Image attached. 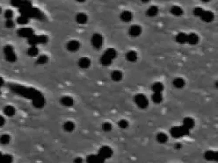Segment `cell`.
<instances>
[{"label": "cell", "mask_w": 218, "mask_h": 163, "mask_svg": "<svg viewBox=\"0 0 218 163\" xmlns=\"http://www.w3.org/2000/svg\"><path fill=\"white\" fill-rule=\"evenodd\" d=\"M117 56V52L114 48H108L106 49L104 54H102L100 58V63L102 66H109L111 65L114 59H115Z\"/></svg>", "instance_id": "cell-1"}, {"label": "cell", "mask_w": 218, "mask_h": 163, "mask_svg": "<svg viewBox=\"0 0 218 163\" xmlns=\"http://www.w3.org/2000/svg\"><path fill=\"white\" fill-rule=\"evenodd\" d=\"M171 135L172 138L174 139H179V138H182V137H185L187 135L189 134L190 133V130H188L187 128H186L185 126L181 125V126H173L171 131Z\"/></svg>", "instance_id": "cell-2"}, {"label": "cell", "mask_w": 218, "mask_h": 163, "mask_svg": "<svg viewBox=\"0 0 218 163\" xmlns=\"http://www.w3.org/2000/svg\"><path fill=\"white\" fill-rule=\"evenodd\" d=\"M21 12H23L25 17H26V18H28V17H33V18H36V19L43 18V14L42 13L41 11H39L38 9H35V8H32L31 6L22 8Z\"/></svg>", "instance_id": "cell-3"}, {"label": "cell", "mask_w": 218, "mask_h": 163, "mask_svg": "<svg viewBox=\"0 0 218 163\" xmlns=\"http://www.w3.org/2000/svg\"><path fill=\"white\" fill-rule=\"evenodd\" d=\"M135 103L141 109H146L149 105V101L144 94H137L135 96Z\"/></svg>", "instance_id": "cell-4"}, {"label": "cell", "mask_w": 218, "mask_h": 163, "mask_svg": "<svg viewBox=\"0 0 218 163\" xmlns=\"http://www.w3.org/2000/svg\"><path fill=\"white\" fill-rule=\"evenodd\" d=\"M113 153L114 152H113V150H112V148L110 146H101L99 148L98 154L106 161V159H109V158L112 157Z\"/></svg>", "instance_id": "cell-5"}, {"label": "cell", "mask_w": 218, "mask_h": 163, "mask_svg": "<svg viewBox=\"0 0 218 163\" xmlns=\"http://www.w3.org/2000/svg\"><path fill=\"white\" fill-rule=\"evenodd\" d=\"M92 45L96 49L101 48L103 45V37L100 33H94L92 37Z\"/></svg>", "instance_id": "cell-6"}, {"label": "cell", "mask_w": 218, "mask_h": 163, "mask_svg": "<svg viewBox=\"0 0 218 163\" xmlns=\"http://www.w3.org/2000/svg\"><path fill=\"white\" fill-rule=\"evenodd\" d=\"M128 33L131 37H138L142 33V27L138 25H133L130 26Z\"/></svg>", "instance_id": "cell-7"}, {"label": "cell", "mask_w": 218, "mask_h": 163, "mask_svg": "<svg viewBox=\"0 0 218 163\" xmlns=\"http://www.w3.org/2000/svg\"><path fill=\"white\" fill-rule=\"evenodd\" d=\"M31 44H38V43H46L48 41V37L44 36V35H41V36H31L30 40H29Z\"/></svg>", "instance_id": "cell-8"}, {"label": "cell", "mask_w": 218, "mask_h": 163, "mask_svg": "<svg viewBox=\"0 0 218 163\" xmlns=\"http://www.w3.org/2000/svg\"><path fill=\"white\" fill-rule=\"evenodd\" d=\"M105 162L98 154H90L86 158V163H105Z\"/></svg>", "instance_id": "cell-9"}, {"label": "cell", "mask_w": 218, "mask_h": 163, "mask_svg": "<svg viewBox=\"0 0 218 163\" xmlns=\"http://www.w3.org/2000/svg\"><path fill=\"white\" fill-rule=\"evenodd\" d=\"M201 19L207 23L212 22L214 20V13L210 11H204L202 15L201 16Z\"/></svg>", "instance_id": "cell-10"}, {"label": "cell", "mask_w": 218, "mask_h": 163, "mask_svg": "<svg viewBox=\"0 0 218 163\" xmlns=\"http://www.w3.org/2000/svg\"><path fill=\"white\" fill-rule=\"evenodd\" d=\"M204 158L209 162H217L218 158L217 152L216 151H207L204 154Z\"/></svg>", "instance_id": "cell-11"}, {"label": "cell", "mask_w": 218, "mask_h": 163, "mask_svg": "<svg viewBox=\"0 0 218 163\" xmlns=\"http://www.w3.org/2000/svg\"><path fill=\"white\" fill-rule=\"evenodd\" d=\"M80 47V43L77 41H70L67 43V49L70 52H76L79 49Z\"/></svg>", "instance_id": "cell-12"}, {"label": "cell", "mask_w": 218, "mask_h": 163, "mask_svg": "<svg viewBox=\"0 0 218 163\" xmlns=\"http://www.w3.org/2000/svg\"><path fill=\"white\" fill-rule=\"evenodd\" d=\"M194 125H195V122L194 120L190 117H187L183 119V126H185L186 128H187L188 130H191L194 127Z\"/></svg>", "instance_id": "cell-13"}, {"label": "cell", "mask_w": 218, "mask_h": 163, "mask_svg": "<svg viewBox=\"0 0 218 163\" xmlns=\"http://www.w3.org/2000/svg\"><path fill=\"white\" fill-rule=\"evenodd\" d=\"M78 66L81 69H88L91 66V60L87 57H82L78 61Z\"/></svg>", "instance_id": "cell-14"}, {"label": "cell", "mask_w": 218, "mask_h": 163, "mask_svg": "<svg viewBox=\"0 0 218 163\" xmlns=\"http://www.w3.org/2000/svg\"><path fill=\"white\" fill-rule=\"evenodd\" d=\"M76 21L80 25H84V24L87 23L88 21V17L85 13L84 12H79L76 15Z\"/></svg>", "instance_id": "cell-15"}, {"label": "cell", "mask_w": 218, "mask_h": 163, "mask_svg": "<svg viewBox=\"0 0 218 163\" xmlns=\"http://www.w3.org/2000/svg\"><path fill=\"white\" fill-rule=\"evenodd\" d=\"M61 104L63 105V106H66V107H71L74 104V100L71 96H64L61 98Z\"/></svg>", "instance_id": "cell-16"}, {"label": "cell", "mask_w": 218, "mask_h": 163, "mask_svg": "<svg viewBox=\"0 0 218 163\" xmlns=\"http://www.w3.org/2000/svg\"><path fill=\"white\" fill-rule=\"evenodd\" d=\"M199 42V36L194 33H191L189 34H187V43L190 44V45H196Z\"/></svg>", "instance_id": "cell-17"}, {"label": "cell", "mask_w": 218, "mask_h": 163, "mask_svg": "<svg viewBox=\"0 0 218 163\" xmlns=\"http://www.w3.org/2000/svg\"><path fill=\"white\" fill-rule=\"evenodd\" d=\"M133 19V14L129 11H124L121 14V20L123 22H130Z\"/></svg>", "instance_id": "cell-18"}, {"label": "cell", "mask_w": 218, "mask_h": 163, "mask_svg": "<svg viewBox=\"0 0 218 163\" xmlns=\"http://www.w3.org/2000/svg\"><path fill=\"white\" fill-rule=\"evenodd\" d=\"M171 13L172 15H174V16L179 17V16L183 15L184 11H183V9H182L180 6H179V5H173V6H171Z\"/></svg>", "instance_id": "cell-19"}, {"label": "cell", "mask_w": 218, "mask_h": 163, "mask_svg": "<svg viewBox=\"0 0 218 163\" xmlns=\"http://www.w3.org/2000/svg\"><path fill=\"white\" fill-rule=\"evenodd\" d=\"M151 89H152V91L153 93H161L163 91H164V85L162 83H154L151 86Z\"/></svg>", "instance_id": "cell-20"}, {"label": "cell", "mask_w": 218, "mask_h": 163, "mask_svg": "<svg viewBox=\"0 0 218 163\" xmlns=\"http://www.w3.org/2000/svg\"><path fill=\"white\" fill-rule=\"evenodd\" d=\"M158 12H159L158 7H157V6L153 5V6H150V7H149V8L147 10V12H146V15H147V16H149V17H155V16H157V15Z\"/></svg>", "instance_id": "cell-21"}, {"label": "cell", "mask_w": 218, "mask_h": 163, "mask_svg": "<svg viewBox=\"0 0 218 163\" xmlns=\"http://www.w3.org/2000/svg\"><path fill=\"white\" fill-rule=\"evenodd\" d=\"M187 34H186L185 33H179L176 36V41L179 44H185L187 43Z\"/></svg>", "instance_id": "cell-22"}, {"label": "cell", "mask_w": 218, "mask_h": 163, "mask_svg": "<svg viewBox=\"0 0 218 163\" xmlns=\"http://www.w3.org/2000/svg\"><path fill=\"white\" fill-rule=\"evenodd\" d=\"M137 53L136 52V51H129V52H128L127 53V54H126V58H127V60L128 61V62H136V60H137Z\"/></svg>", "instance_id": "cell-23"}, {"label": "cell", "mask_w": 218, "mask_h": 163, "mask_svg": "<svg viewBox=\"0 0 218 163\" xmlns=\"http://www.w3.org/2000/svg\"><path fill=\"white\" fill-rule=\"evenodd\" d=\"M173 86L177 89H181L185 86V80L180 78V77H178V78H175L173 80Z\"/></svg>", "instance_id": "cell-24"}, {"label": "cell", "mask_w": 218, "mask_h": 163, "mask_svg": "<svg viewBox=\"0 0 218 163\" xmlns=\"http://www.w3.org/2000/svg\"><path fill=\"white\" fill-rule=\"evenodd\" d=\"M19 33L24 37H31L34 33V31L30 28H23L19 31Z\"/></svg>", "instance_id": "cell-25"}, {"label": "cell", "mask_w": 218, "mask_h": 163, "mask_svg": "<svg viewBox=\"0 0 218 163\" xmlns=\"http://www.w3.org/2000/svg\"><path fill=\"white\" fill-rule=\"evenodd\" d=\"M157 140L158 143L160 144H165L167 142L168 140V136L165 133H159L157 135Z\"/></svg>", "instance_id": "cell-26"}, {"label": "cell", "mask_w": 218, "mask_h": 163, "mask_svg": "<svg viewBox=\"0 0 218 163\" xmlns=\"http://www.w3.org/2000/svg\"><path fill=\"white\" fill-rule=\"evenodd\" d=\"M63 129L66 132H68V133H71L75 129V124L73 123L72 121H67L63 125Z\"/></svg>", "instance_id": "cell-27"}, {"label": "cell", "mask_w": 218, "mask_h": 163, "mask_svg": "<svg viewBox=\"0 0 218 163\" xmlns=\"http://www.w3.org/2000/svg\"><path fill=\"white\" fill-rule=\"evenodd\" d=\"M111 78L114 81H116V82L121 81V79H122V73H121V71H119V70H114L111 74Z\"/></svg>", "instance_id": "cell-28"}, {"label": "cell", "mask_w": 218, "mask_h": 163, "mask_svg": "<svg viewBox=\"0 0 218 163\" xmlns=\"http://www.w3.org/2000/svg\"><path fill=\"white\" fill-rule=\"evenodd\" d=\"M163 100V96L161 93H153L152 95V101L156 104H160Z\"/></svg>", "instance_id": "cell-29"}, {"label": "cell", "mask_w": 218, "mask_h": 163, "mask_svg": "<svg viewBox=\"0 0 218 163\" xmlns=\"http://www.w3.org/2000/svg\"><path fill=\"white\" fill-rule=\"evenodd\" d=\"M102 129H103L104 132L109 133V132H111V130H112V125H111L109 122H105V123H103V125H102Z\"/></svg>", "instance_id": "cell-30"}, {"label": "cell", "mask_w": 218, "mask_h": 163, "mask_svg": "<svg viewBox=\"0 0 218 163\" xmlns=\"http://www.w3.org/2000/svg\"><path fill=\"white\" fill-rule=\"evenodd\" d=\"M203 12H204V10H203L201 7H195V8L194 9V11H193L194 16H196V17H200V18H201V16L202 15Z\"/></svg>", "instance_id": "cell-31"}, {"label": "cell", "mask_w": 218, "mask_h": 163, "mask_svg": "<svg viewBox=\"0 0 218 163\" xmlns=\"http://www.w3.org/2000/svg\"><path fill=\"white\" fill-rule=\"evenodd\" d=\"M118 125L121 129H126V128L128 127V122L127 120H125V119H121L118 122Z\"/></svg>", "instance_id": "cell-32"}, {"label": "cell", "mask_w": 218, "mask_h": 163, "mask_svg": "<svg viewBox=\"0 0 218 163\" xmlns=\"http://www.w3.org/2000/svg\"><path fill=\"white\" fill-rule=\"evenodd\" d=\"M27 18L26 17H25V16H23V17H20V18H19L18 19V22L19 23H20V24H26V23H27Z\"/></svg>", "instance_id": "cell-33"}, {"label": "cell", "mask_w": 218, "mask_h": 163, "mask_svg": "<svg viewBox=\"0 0 218 163\" xmlns=\"http://www.w3.org/2000/svg\"><path fill=\"white\" fill-rule=\"evenodd\" d=\"M48 62V57L45 55H42L40 59H39V62L40 63H46Z\"/></svg>", "instance_id": "cell-34"}, {"label": "cell", "mask_w": 218, "mask_h": 163, "mask_svg": "<svg viewBox=\"0 0 218 163\" xmlns=\"http://www.w3.org/2000/svg\"><path fill=\"white\" fill-rule=\"evenodd\" d=\"M5 17H6L7 19L12 18V12L11 11H7V12H6V13H5Z\"/></svg>", "instance_id": "cell-35"}, {"label": "cell", "mask_w": 218, "mask_h": 163, "mask_svg": "<svg viewBox=\"0 0 218 163\" xmlns=\"http://www.w3.org/2000/svg\"><path fill=\"white\" fill-rule=\"evenodd\" d=\"M74 163H83V159L81 157H77L74 160Z\"/></svg>", "instance_id": "cell-36"}, {"label": "cell", "mask_w": 218, "mask_h": 163, "mask_svg": "<svg viewBox=\"0 0 218 163\" xmlns=\"http://www.w3.org/2000/svg\"><path fill=\"white\" fill-rule=\"evenodd\" d=\"M6 25H7V26H12V25H13V23H12V20H8Z\"/></svg>", "instance_id": "cell-37"}, {"label": "cell", "mask_w": 218, "mask_h": 163, "mask_svg": "<svg viewBox=\"0 0 218 163\" xmlns=\"http://www.w3.org/2000/svg\"><path fill=\"white\" fill-rule=\"evenodd\" d=\"M180 147H181V145H180V144H176V146H175V148L179 149V148H180Z\"/></svg>", "instance_id": "cell-38"}, {"label": "cell", "mask_w": 218, "mask_h": 163, "mask_svg": "<svg viewBox=\"0 0 218 163\" xmlns=\"http://www.w3.org/2000/svg\"><path fill=\"white\" fill-rule=\"evenodd\" d=\"M141 1H142L143 3H144V4H146V3H149V2L150 0H141Z\"/></svg>", "instance_id": "cell-39"}, {"label": "cell", "mask_w": 218, "mask_h": 163, "mask_svg": "<svg viewBox=\"0 0 218 163\" xmlns=\"http://www.w3.org/2000/svg\"><path fill=\"white\" fill-rule=\"evenodd\" d=\"M76 1H77L78 3H84V2H85V0H76Z\"/></svg>", "instance_id": "cell-40"}, {"label": "cell", "mask_w": 218, "mask_h": 163, "mask_svg": "<svg viewBox=\"0 0 218 163\" xmlns=\"http://www.w3.org/2000/svg\"><path fill=\"white\" fill-rule=\"evenodd\" d=\"M201 1H202L203 3H208V2H209L210 0H201Z\"/></svg>", "instance_id": "cell-41"}]
</instances>
